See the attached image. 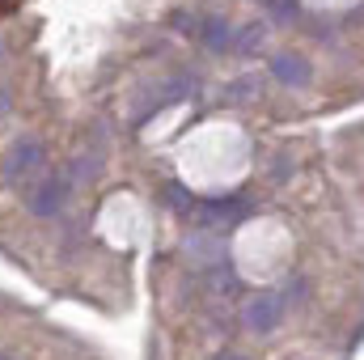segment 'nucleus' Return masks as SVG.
<instances>
[{
	"mask_svg": "<svg viewBox=\"0 0 364 360\" xmlns=\"http://www.w3.org/2000/svg\"><path fill=\"white\" fill-rule=\"evenodd\" d=\"M17 4H21V0H0V17H4V13H13Z\"/></svg>",
	"mask_w": 364,
	"mask_h": 360,
	"instance_id": "obj_1",
	"label": "nucleus"
}]
</instances>
